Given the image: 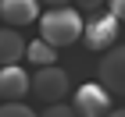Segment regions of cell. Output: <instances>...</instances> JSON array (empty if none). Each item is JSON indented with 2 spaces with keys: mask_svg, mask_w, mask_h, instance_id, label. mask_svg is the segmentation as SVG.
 Instances as JSON below:
<instances>
[{
  "mask_svg": "<svg viewBox=\"0 0 125 117\" xmlns=\"http://www.w3.org/2000/svg\"><path fill=\"white\" fill-rule=\"evenodd\" d=\"M107 11H111L118 21H125V0H107Z\"/></svg>",
  "mask_w": 125,
  "mask_h": 117,
  "instance_id": "cell-13",
  "label": "cell"
},
{
  "mask_svg": "<svg viewBox=\"0 0 125 117\" xmlns=\"http://www.w3.org/2000/svg\"><path fill=\"white\" fill-rule=\"evenodd\" d=\"M29 57V43L21 39L18 29H0V68H7V64H18V60Z\"/></svg>",
  "mask_w": 125,
  "mask_h": 117,
  "instance_id": "cell-8",
  "label": "cell"
},
{
  "mask_svg": "<svg viewBox=\"0 0 125 117\" xmlns=\"http://www.w3.org/2000/svg\"><path fill=\"white\" fill-rule=\"evenodd\" d=\"M100 82L115 96H125V46H111L100 57Z\"/></svg>",
  "mask_w": 125,
  "mask_h": 117,
  "instance_id": "cell-5",
  "label": "cell"
},
{
  "mask_svg": "<svg viewBox=\"0 0 125 117\" xmlns=\"http://www.w3.org/2000/svg\"><path fill=\"white\" fill-rule=\"evenodd\" d=\"M39 117H79V110L75 107H64V103H50Z\"/></svg>",
  "mask_w": 125,
  "mask_h": 117,
  "instance_id": "cell-11",
  "label": "cell"
},
{
  "mask_svg": "<svg viewBox=\"0 0 125 117\" xmlns=\"http://www.w3.org/2000/svg\"><path fill=\"white\" fill-rule=\"evenodd\" d=\"M75 4H79V11H89V14H96V11L104 7L107 0H75Z\"/></svg>",
  "mask_w": 125,
  "mask_h": 117,
  "instance_id": "cell-12",
  "label": "cell"
},
{
  "mask_svg": "<svg viewBox=\"0 0 125 117\" xmlns=\"http://www.w3.org/2000/svg\"><path fill=\"white\" fill-rule=\"evenodd\" d=\"M39 4L43 0H0V21L11 29L32 25V21H39Z\"/></svg>",
  "mask_w": 125,
  "mask_h": 117,
  "instance_id": "cell-7",
  "label": "cell"
},
{
  "mask_svg": "<svg viewBox=\"0 0 125 117\" xmlns=\"http://www.w3.org/2000/svg\"><path fill=\"white\" fill-rule=\"evenodd\" d=\"M82 32H86V21L79 18L75 7H50L47 14L39 18V36L47 39L50 46H57V50L79 43Z\"/></svg>",
  "mask_w": 125,
  "mask_h": 117,
  "instance_id": "cell-1",
  "label": "cell"
},
{
  "mask_svg": "<svg viewBox=\"0 0 125 117\" xmlns=\"http://www.w3.org/2000/svg\"><path fill=\"white\" fill-rule=\"evenodd\" d=\"M68 75L57 68V64H50V68H39L36 75H32V96L39 99V103H61V99L68 96Z\"/></svg>",
  "mask_w": 125,
  "mask_h": 117,
  "instance_id": "cell-4",
  "label": "cell"
},
{
  "mask_svg": "<svg viewBox=\"0 0 125 117\" xmlns=\"http://www.w3.org/2000/svg\"><path fill=\"white\" fill-rule=\"evenodd\" d=\"M107 117H125V110H111V114H107Z\"/></svg>",
  "mask_w": 125,
  "mask_h": 117,
  "instance_id": "cell-15",
  "label": "cell"
},
{
  "mask_svg": "<svg viewBox=\"0 0 125 117\" xmlns=\"http://www.w3.org/2000/svg\"><path fill=\"white\" fill-rule=\"evenodd\" d=\"M43 4H50V7H68L72 0H43Z\"/></svg>",
  "mask_w": 125,
  "mask_h": 117,
  "instance_id": "cell-14",
  "label": "cell"
},
{
  "mask_svg": "<svg viewBox=\"0 0 125 117\" xmlns=\"http://www.w3.org/2000/svg\"><path fill=\"white\" fill-rule=\"evenodd\" d=\"M111 89L96 78V82H86V85L75 89V99H72V107L79 110V117H107L111 114Z\"/></svg>",
  "mask_w": 125,
  "mask_h": 117,
  "instance_id": "cell-3",
  "label": "cell"
},
{
  "mask_svg": "<svg viewBox=\"0 0 125 117\" xmlns=\"http://www.w3.org/2000/svg\"><path fill=\"white\" fill-rule=\"evenodd\" d=\"M118 25L122 21L111 14V11H96L93 18L86 21V32H82V43H86L93 53H107V50L118 43Z\"/></svg>",
  "mask_w": 125,
  "mask_h": 117,
  "instance_id": "cell-2",
  "label": "cell"
},
{
  "mask_svg": "<svg viewBox=\"0 0 125 117\" xmlns=\"http://www.w3.org/2000/svg\"><path fill=\"white\" fill-rule=\"evenodd\" d=\"M32 92V78L25 75L21 64H7L0 68V99L4 103H21V96Z\"/></svg>",
  "mask_w": 125,
  "mask_h": 117,
  "instance_id": "cell-6",
  "label": "cell"
},
{
  "mask_svg": "<svg viewBox=\"0 0 125 117\" xmlns=\"http://www.w3.org/2000/svg\"><path fill=\"white\" fill-rule=\"evenodd\" d=\"M0 117H39V114H32L25 103H4L0 107Z\"/></svg>",
  "mask_w": 125,
  "mask_h": 117,
  "instance_id": "cell-10",
  "label": "cell"
},
{
  "mask_svg": "<svg viewBox=\"0 0 125 117\" xmlns=\"http://www.w3.org/2000/svg\"><path fill=\"white\" fill-rule=\"evenodd\" d=\"M25 60H32L36 68H50V64H57V46H50L47 39L39 36V39L29 43V57H25Z\"/></svg>",
  "mask_w": 125,
  "mask_h": 117,
  "instance_id": "cell-9",
  "label": "cell"
}]
</instances>
